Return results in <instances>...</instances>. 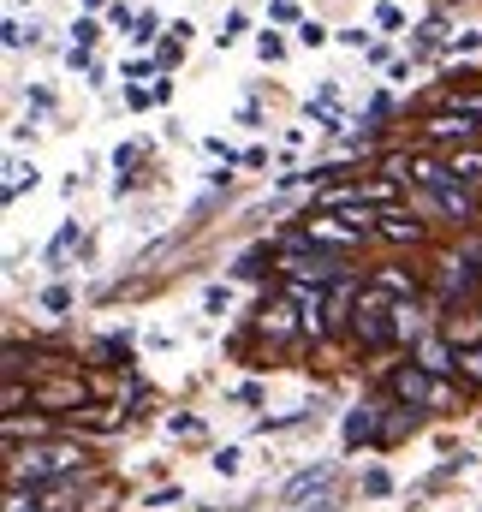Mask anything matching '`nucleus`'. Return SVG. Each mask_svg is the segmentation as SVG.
Instances as JSON below:
<instances>
[{
    "label": "nucleus",
    "mask_w": 482,
    "mask_h": 512,
    "mask_svg": "<svg viewBox=\"0 0 482 512\" xmlns=\"http://www.w3.org/2000/svg\"><path fill=\"white\" fill-rule=\"evenodd\" d=\"M179 54H185V42H173V36H167V42H161V66H179Z\"/></svg>",
    "instance_id": "nucleus-29"
},
{
    "label": "nucleus",
    "mask_w": 482,
    "mask_h": 512,
    "mask_svg": "<svg viewBox=\"0 0 482 512\" xmlns=\"http://www.w3.org/2000/svg\"><path fill=\"white\" fill-rule=\"evenodd\" d=\"M417 42H423V48H435V42H447V18H441V12H435V18H429V24H423V36H417Z\"/></svg>",
    "instance_id": "nucleus-21"
},
{
    "label": "nucleus",
    "mask_w": 482,
    "mask_h": 512,
    "mask_svg": "<svg viewBox=\"0 0 482 512\" xmlns=\"http://www.w3.org/2000/svg\"><path fill=\"white\" fill-rule=\"evenodd\" d=\"M459 382H465V387H482V346L459 352Z\"/></svg>",
    "instance_id": "nucleus-15"
},
{
    "label": "nucleus",
    "mask_w": 482,
    "mask_h": 512,
    "mask_svg": "<svg viewBox=\"0 0 482 512\" xmlns=\"http://www.w3.org/2000/svg\"><path fill=\"white\" fill-rule=\"evenodd\" d=\"M477 286H482V274H477L471 256H441V304H447L453 292L465 298V292H477Z\"/></svg>",
    "instance_id": "nucleus-11"
},
{
    "label": "nucleus",
    "mask_w": 482,
    "mask_h": 512,
    "mask_svg": "<svg viewBox=\"0 0 482 512\" xmlns=\"http://www.w3.org/2000/svg\"><path fill=\"white\" fill-rule=\"evenodd\" d=\"M387 489H393V477H387V471H369V477H363V495H369V501H381Z\"/></svg>",
    "instance_id": "nucleus-24"
},
{
    "label": "nucleus",
    "mask_w": 482,
    "mask_h": 512,
    "mask_svg": "<svg viewBox=\"0 0 482 512\" xmlns=\"http://www.w3.org/2000/svg\"><path fill=\"white\" fill-rule=\"evenodd\" d=\"M292 328H304V322H298V310H292V298H262V310H256V334L286 340Z\"/></svg>",
    "instance_id": "nucleus-10"
},
{
    "label": "nucleus",
    "mask_w": 482,
    "mask_h": 512,
    "mask_svg": "<svg viewBox=\"0 0 482 512\" xmlns=\"http://www.w3.org/2000/svg\"><path fill=\"white\" fill-rule=\"evenodd\" d=\"M304 239H310V245H322V251H340V256H352L363 245L358 227H346L340 215H322V209H310V215H304Z\"/></svg>",
    "instance_id": "nucleus-4"
},
{
    "label": "nucleus",
    "mask_w": 482,
    "mask_h": 512,
    "mask_svg": "<svg viewBox=\"0 0 482 512\" xmlns=\"http://www.w3.org/2000/svg\"><path fill=\"white\" fill-rule=\"evenodd\" d=\"M411 364H417V370H429V376H441V382H447V376H459V346L441 334V322L411 346Z\"/></svg>",
    "instance_id": "nucleus-5"
},
{
    "label": "nucleus",
    "mask_w": 482,
    "mask_h": 512,
    "mask_svg": "<svg viewBox=\"0 0 482 512\" xmlns=\"http://www.w3.org/2000/svg\"><path fill=\"white\" fill-rule=\"evenodd\" d=\"M24 185H36V167H24V161H18V167H12V179H6V197H18Z\"/></svg>",
    "instance_id": "nucleus-23"
},
{
    "label": "nucleus",
    "mask_w": 482,
    "mask_h": 512,
    "mask_svg": "<svg viewBox=\"0 0 482 512\" xmlns=\"http://www.w3.org/2000/svg\"><path fill=\"white\" fill-rule=\"evenodd\" d=\"M90 471V447L84 441H30L6 459V483L12 489H48V483H78Z\"/></svg>",
    "instance_id": "nucleus-1"
},
{
    "label": "nucleus",
    "mask_w": 482,
    "mask_h": 512,
    "mask_svg": "<svg viewBox=\"0 0 482 512\" xmlns=\"http://www.w3.org/2000/svg\"><path fill=\"white\" fill-rule=\"evenodd\" d=\"M298 42H304V48H322V42H328V24L304 18V24H298Z\"/></svg>",
    "instance_id": "nucleus-19"
},
{
    "label": "nucleus",
    "mask_w": 482,
    "mask_h": 512,
    "mask_svg": "<svg viewBox=\"0 0 482 512\" xmlns=\"http://www.w3.org/2000/svg\"><path fill=\"white\" fill-rule=\"evenodd\" d=\"M96 36H102V24H96V18H78V24H72V48H90Z\"/></svg>",
    "instance_id": "nucleus-18"
},
{
    "label": "nucleus",
    "mask_w": 482,
    "mask_h": 512,
    "mask_svg": "<svg viewBox=\"0 0 482 512\" xmlns=\"http://www.w3.org/2000/svg\"><path fill=\"white\" fill-rule=\"evenodd\" d=\"M375 233L387 239V245H423V221L399 203V209H381V221H375Z\"/></svg>",
    "instance_id": "nucleus-9"
},
{
    "label": "nucleus",
    "mask_w": 482,
    "mask_h": 512,
    "mask_svg": "<svg viewBox=\"0 0 482 512\" xmlns=\"http://www.w3.org/2000/svg\"><path fill=\"white\" fill-rule=\"evenodd\" d=\"M471 262H477V274H482V251H471Z\"/></svg>",
    "instance_id": "nucleus-32"
},
{
    "label": "nucleus",
    "mask_w": 482,
    "mask_h": 512,
    "mask_svg": "<svg viewBox=\"0 0 482 512\" xmlns=\"http://www.w3.org/2000/svg\"><path fill=\"white\" fill-rule=\"evenodd\" d=\"M30 387H36L30 405H42V411H72L78 417V405H84V382L78 376H54V382H30Z\"/></svg>",
    "instance_id": "nucleus-7"
},
{
    "label": "nucleus",
    "mask_w": 482,
    "mask_h": 512,
    "mask_svg": "<svg viewBox=\"0 0 482 512\" xmlns=\"http://www.w3.org/2000/svg\"><path fill=\"white\" fill-rule=\"evenodd\" d=\"M120 78H125V84H131V90H137V78H149V60H131V66H125V72H120Z\"/></svg>",
    "instance_id": "nucleus-30"
},
{
    "label": "nucleus",
    "mask_w": 482,
    "mask_h": 512,
    "mask_svg": "<svg viewBox=\"0 0 482 512\" xmlns=\"http://www.w3.org/2000/svg\"><path fill=\"white\" fill-rule=\"evenodd\" d=\"M423 137H429V143H453V137L465 143V137H482V120L471 114V108H459V114L447 108V114H435V120L423 126Z\"/></svg>",
    "instance_id": "nucleus-8"
},
{
    "label": "nucleus",
    "mask_w": 482,
    "mask_h": 512,
    "mask_svg": "<svg viewBox=\"0 0 482 512\" xmlns=\"http://www.w3.org/2000/svg\"><path fill=\"white\" fill-rule=\"evenodd\" d=\"M447 167H453V179L471 191V185H482V149H453L447 155Z\"/></svg>",
    "instance_id": "nucleus-14"
},
{
    "label": "nucleus",
    "mask_w": 482,
    "mask_h": 512,
    "mask_svg": "<svg viewBox=\"0 0 482 512\" xmlns=\"http://www.w3.org/2000/svg\"><path fill=\"white\" fill-rule=\"evenodd\" d=\"M274 274H280V280H304V286H322V292H328V286H346V280H358L352 256L310 245V239H304V227L274 239Z\"/></svg>",
    "instance_id": "nucleus-2"
},
{
    "label": "nucleus",
    "mask_w": 482,
    "mask_h": 512,
    "mask_svg": "<svg viewBox=\"0 0 482 512\" xmlns=\"http://www.w3.org/2000/svg\"><path fill=\"white\" fill-rule=\"evenodd\" d=\"M90 6H102V0H90Z\"/></svg>",
    "instance_id": "nucleus-33"
},
{
    "label": "nucleus",
    "mask_w": 482,
    "mask_h": 512,
    "mask_svg": "<svg viewBox=\"0 0 482 512\" xmlns=\"http://www.w3.org/2000/svg\"><path fill=\"white\" fill-rule=\"evenodd\" d=\"M24 399H36V387L6 382V417H24Z\"/></svg>",
    "instance_id": "nucleus-16"
},
{
    "label": "nucleus",
    "mask_w": 482,
    "mask_h": 512,
    "mask_svg": "<svg viewBox=\"0 0 482 512\" xmlns=\"http://www.w3.org/2000/svg\"><path fill=\"white\" fill-rule=\"evenodd\" d=\"M256 54H262V60H280V54H286V42H280L274 30H262V36H256Z\"/></svg>",
    "instance_id": "nucleus-22"
},
{
    "label": "nucleus",
    "mask_w": 482,
    "mask_h": 512,
    "mask_svg": "<svg viewBox=\"0 0 482 512\" xmlns=\"http://www.w3.org/2000/svg\"><path fill=\"white\" fill-rule=\"evenodd\" d=\"M209 465H215V471H221V477H239L244 453H239V447H221V453H215V459H209Z\"/></svg>",
    "instance_id": "nucleus-17"
},
{
    "label": "nucleus",
    "mask_w": 482,
    "mask_h": 512,
    "mask_svg": "<svg viewBox=\"0 0 482 512\" xmlns=\"http://www.w3.org/2000/svg\"><path fill=\"white\" fill-rule=\"evenodd\" d=\"M155 30H161L155 12H137V30H131V36H137V42H155Z\"/></svg>",
    "instance_id": "nucleus-26"
},
{
    "label": "nucleus",
    "mask_w": 482,
    "mask_h": 512,
    "mask_svg": "<svg viewBox=\"0 0 482 512\" xmlns=\"http://www.w3.org/2000/svg\"><path fill=\"white\" fill-rule=\"evenodd\" d=\"M316 512H340V507H334V501H316Z\"/></svg>",
    "instance_id": "nucleus-31"
},
{
    "label": "nucleus",
    "mask_w": 482,
    "mask_h": 512,
    "mask_svg": "<svg viewBox=\"0 0 482 512\" xmlns=\"http://www.w3.org/2000/svg\"><path fill=\"white\" fill-rule=\"evenodd\" d=\"M72 245H78V221H72V227H60V239L48 245V262H60V256L72 251Z\"/></svg>",
    "instance_id": "nucleus-20"
},
{
    "label": "nucleus",
    "mask_w": 482,
    "mask_h": 512,
    "mask_svg": "<svg viewBox=\"0 0 482 512\" xmlns=\"http://www.w3.org/2000/svg\"><path fill=\"white\" fill-rule=\"evenodd\" d=\"M381 411H387V393H375L358 411H346V447H381Z\"/></svg>",
    "instance_id": "nucleus-6"
},
{
    "label": "nucleus",
    "mask_w": 482,
    "mask_h": 512,
    "mask_svg": "<svg viewBox=\"0 0 482 512\" xmlns=\"http://www.w3.org/2000/svg\"><path fill=\"white\" fill-rule=\"evenodd\" d=\"M215 36H221V48H233V42L244 36V12H233V18H227V30H215Z\"/></svg>",
    "instance_id": "nucleus-25"
},
{
    "label": "nucleus",
    "mask_w": 482,
    "mask_h": 512,
    "mask_svg": "<svg viewBox=\"0 0 482 512\" xmlns=\"http://www.w3.org/2000/svg\"><path fill=\"white\" fill-rule=\"evenodd\" d=\"M369 286H381L387 298H411V292H417V274H411V268H399V262H387V268H375V274H369Z\"/></svg>",
    "instance_id": "nucleus-13"
},
{
    "label": "nucleus",
    "mask_w": 482,
    "mask_h": 512,
    "mask_svg": "<svg viewBox=\"0 0 482 512\" xmlns=\"http://www.w3.org/2000/svg\"><path fill=\"white\" fill-rule=\"evenodd\" d=\"M387 393L399 399V405H411V411H453L459 405V393L441 382V376H429V370H417V364H399L393 376H387Z\"/></svg>",
    "instance_id": "nucleus-3"
},
{
    "label": "nucleus",
    "mask_w": 482,
    "mask_h": 512,
    "mask_svg": "<svg viewBox=\"0 0 482 512\" xmlns=\"http://www.w3.org/2000/svg\"><path fill=\"white\" fill-rule=\"evenodd\" d=\"M375 24H381V30H399L405 18H399V6H375Z\"/></svg>",
    "instance_id": "nucleus-28"
},
{
    "label": "nucleus",
    "mask_w": 482,
    "mask_h": 512,
    "mask_svg": "<svg viewBox=\"0 0 482 512\" xmlns=\"http://www.w3.org/2000/svg\"><path fill=\"white\" fill-rule=\"evenodd\" d=\"M328 483H334V459H322V465H304V471H298V477L280 489V501H286V507H298V501H310V495H316V489H328Z\"/></svg>",
    "instance_id": "nucleus-12"
},
{
    "label": "nucleus",
    "mask_w": 482,
    "mask_h": 512,
    "mask_svg": "<svg viewBox=\"0 0 482 512\" xmlns=\"http://www.w3.org/2000/svg\"><path fill=\"white\" fill-rule=\"evenodd\" d=\"M66 304H72V292H66V286H48V292H42V310H66Z\"/></svg>",
    "instance_id": "nucleus-27"
}]
</instances>
